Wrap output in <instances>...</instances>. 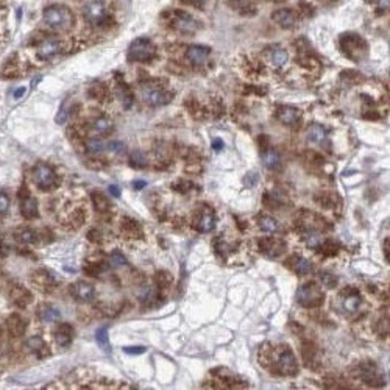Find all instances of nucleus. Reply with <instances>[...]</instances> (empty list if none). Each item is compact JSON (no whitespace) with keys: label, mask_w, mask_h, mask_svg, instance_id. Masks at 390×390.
<instances>
[{"label":"nucleus","mask_w":390,"mask_h":390,"mask_svg":"<svg viewBox=\"0 0 390 390\" xmlns=\"http://www.w3.org/2000/svg\"><path fill=\"white\" fill-rule=\"evenodd\" d=\"M44 23L55 32H69L74 27V14L64 5H50L44 10L42 14Z\"/></svg>","instance_id":"obj_1"},{"label":"nucleus","mask_w":390,"mask_h":390,"mask_svg":"<svg viewBox=\"0 0 390 390\" xmlns=\"http://www.w3.org/2000/svg\"><path fill=\"white\" fill-rule=\"evenodd\" d=\"M156 55L155 44L147 38H137L128 47V61L131 63H149Z\"/></svg>","instance_id":"obj_2"},{"label":"nucleus","mask_w":390,"mask_h":390,"mask_svg":"<svg viewBox=\"0 0 390 390\" xmlns=\"http://www.w3.org/2000/svg\"><path fill=\"white\" fill-rule=\"evenodd\" d=\"M83 16H85L86 22H89L91 25H95V27L105 25V23L109 22L108 10H106L105 4L100 2V0H92V2L86 4L83 8Z\"/></svg>","instance_id":"obj_3"},{"label":"nucleus","mask_w":390,"mask_h":390,"mask_svg":"<svg viewBox=\"0 0 390 390\" xmlns=\"http://www.w3.org/2000/svg\"><path fill=\"white\" fill-rule=\"evenodd\" d=\"M170 25H172L174 30L180 32L181 35H193L200 27L193 16H190L184 11H180V10L170 13Z\"/></svg>","instance_id":"obj_4"},{"label":"nucleus","mask_w":390,"mask_h":390,"mask_svg":"<svg viewBox=\"0 0 390 390\" xmlns=\"http://www.w3.org/2000/svg\"><path fill=\"white\" fill-rule=\"evenodd\" d=\"M32 175H33L35 184L41 187L42 190H48L57 184L55 170L50 165H47L45 162H38L32 170Z\"/></svg>","instance_id":"obj_5"},{"label":"nucleus","mask_w":390,"mask_h":390,"mask_svg":"<svg viewBox=\"0 0 390 390\" xmlns=\"http://www.w3.org/2000/svg\"><path fill=\"white\" fill-rule=\"evenodd\" d=\"M297 300L304 308H315L323 301V294L315 284L309 283L300 287V290L297 292Z\"/></svg>","instance_id":"obj_6"},{"label":"nucleus","mask_w":390,"mask_h":390,"mask_svg":"<svg viewBox=\"0 0 390 390\" xmlns=\"http://www.w3.org/2000/svg\"><path fill=\"white\" fill-rule=\"evenodd\" d=\"M142 99L149 106L156 108V106L165 105L169 102V94L161 86L147 83L142 86Z\"/></svg>","instance_id":"obj_7"},{"label":"nucleus","mask_w":390,"mask_h":390,"mask_svg":"<svg viewBox=\"0 0 390 390\" xmlns=\"http://www.w3.org/2000/svg\"><path fill=\"white\" fill-rule=\"evenodd\" d=\"M297 360L294 353L290 351V348H283V351L278 353L276 356V364H275V370L283 375V376H292L297 373Z\"/></svg>","instance_id":"obj_8"},{"label":"nucleus","mask_w":390,"mask_h":390,"mask_svg":"<svg viewBox=\"0 0 390 390\" xmlns=\"http://www.w3.org/2000/svg\"><path fill=\"white\" fill-rule=\"evenodd\" d=\"M340 47L351 60H359L362 57V52H365V42L357 35L342 36L340 38Z\"/></svg>","instance_id":"obj_9"},{"label":"nucleus","mask_w":390,"mask_h":390,"mask_svg":"<svg viewBox=\"0 0 390 390\" xmlns=\"http://www.w3.org/2000/svg\"><path fill=\"white\" fill-rule=\"evenodd\" d=\"M63 45L58 39L55 38H45L39 42L38 45V58L41 60H50L53 57H57L58 53H61Z\"/></svg>","instance_id":"obj_10"},{"label":"nucleus","mask_w":390,"mask_h":390,"mask_svg":"<svg viewBox=\"0 0 390 390\" xmlns=\"http://www.w3.org/2000/svg\"><path fill=\"white\" fill-rule=\"evenodd\" d=\"M272 19L278 23V25H281L283 29H294L295 23L298 20V16L294 10L290 8H283V10H278L272 14Z\"/></svg>","instance_id":"obj_11"},{"label":"nucleus","mask_w":390,"mask_h":390,"mask_svg":"<svg viewBox=\"0 0 390 390\" xmlns=\"http://www.w3.org/2000/svg\"><path fill=\"white\" fill-rule=\"evenodd\" d=\"M209 47H205V45H190L187 48L186 52V57L187 60L193 64V66H203L208 58H209Z\"/></svg>","instance_id":"obj_12"},{"label":"nucleus","mask_w":390,"mask_h":390,"mask_svg":"<svg viewBox=\"0 0 390 390\" xmlns=\"http://www.w3.org/2000/svg\"><path fill=\"white\" fill-rule=\"evenodd\" d=\"M300 117H301V113L292 106H281L276 111V119L284 125H295L300 120Z\"/></svg>","instance_id":"obj_13"},{"label":"nucleus","mask_w":390,"mask_h":390,"mask_svg":"<svg viewBox=\"0 0 390 390\" xmlns=\"http://www.w3.org/2000/svg\"><path fill=\"white\" fill-rule=\"evenodd\" d=\"M32 281L33 284L42 290V292H50L53 287H55V280L50 273H47L45 270H39V272H35L33 276H32Z\"/></svg>","instance_id":"obj_14"},{"label":"nucleus","mask_w":390,"mask_h":390,"mask_svg":"<svg viewBox=\"0 0 390 390\" xmlns=\"http://www.w3.org/2000/svg\"><path fill=\"white\" fill-rule=\"evenodd\" d=\"M10 298H11V301H13L16 306L23 308V306H27V304L32 301V294H30V292H29L25 287H22V286H13L11 290H10Z\"/></svg>","instance_id":"obj_15"},{"label":"nucleus","mask_w":390,"mask_h":390,"mask_svg":"<svg viewBox=\"0 0 390 390\" xmlns=\"http://www.w3.org/2000/svg\"><path fill=\"white\" fill-rule=\"evenodd\" d=\"M360 378H362L364 382H367L370 385L381 384V375H379V372L376 369V365H373L370 362L360 365Z\"/></svg>","instance_id":"obj_16"},{"label":"nucleus","mask_w":390,"mask_h":390,"mask_svg":"<svg viewBox=\"0 0 390 390\" xmlns=\"http://www.w3.org/2000/svg\"><path fill=\"white\" fill-rule=\"evenodd\" d=\"M94 287L85 281H78L72 286V295L80 301H91L94 298Z\"/></svg>","instance_id":"obj_17"},{"label":"nucleus","mask_w":390,"mask_h":390,"mask_svg":"<svg viewBox=\"0 0 390 390\" xmlns=\"http://www.w3.org/2000/svg\"><path fill=\"white\" fill-rule=\"evenodd\" d=\"M7 326H8L10 334H11V336H16V337H20L23 332H25V329H27L25 320H23L19 314H13V315L8 317Z\"/></svg>","instance_id":"obj_18"},{"label":"nucleus","mask_w":390,"mask_h":390,"mask_svg":"<svg viewBox=\"0 0 390 390\" xmlns=\"http://www.w3.org/2000/svg\"><path fill=\"white\" fill-rule=\"evenodd\" d=\"M72 337H74V328H72L69 323H63L57 328L55 331V339L60 347H69L72 342Z\"/></svg>","instance_id":"obj_19"},{"label":"nucleus","mask_w":390,"mask_h":390,"mask_svg":"<svg viewBox=\"0 0 390 390\" xmlns=\"http://www.w3.org/2000/svg\"><path fill=\"white\" fill-rule=\"evenodd\" d=\"M20 212L27 220H33L38 217V202L33 197H25L20 200Z\"/></svg>","instance_id":"obj_20"},{"label":"nucleus","mask_w":390,"mask_h":390,"mask_svg":"<svg viewBox=\"0 0 390 390\" xmlns=\"http://www.w3.org/2000/svg\"><path fill=\"white\" fill-rule=\"evenodd\" d=\"M267 60H269V63L273 67H281V66H284L287 63L289 55H287V52L284 50V48L273 47L272 50H269V53H267Z\"/></svg>","instance_id":"obj_21"},{"label":"nucleus","mask_w":390,"mask_h":390,"mask_svg":"<svg viewBox=\"0 0 390 390\" xmlns=\"http://www.w3.org/2000/svg\"><path fill=\"white\" fill-rule=\"evenodd\" d=\"M261 248L264 250L265 255H269V256L273 258V256H278L284 252V243L276 240V239H265V240L261 242Z\"/></svg>","instance_id":"obj_22"},{"label":"nucleus","mask_w":390,"mask_h":390,"mask_svg":"<svg viewBox=\"0 0 390 390\" xmlns=\"http://www.w3.org/2000/svg\"><path fill=\"white\" fill-rule=\"evenodd\" d=\"M214 225H215V217H214L212 211H205V212H202L195 227H197V230H200L202 233H208L214 228Z\"/></svg>","instance_id":"obj_23"},{"label":"nucleus","mask_w":390,"mask_h":390,"mask_svg":"<svg viewBox=\"0 0 390 390\" xmlns=\"http://www.w3.org/2000/svg\"><path fill=\"white\" fill-rule=\"evenodd\" d=\"M360 306V297L356 292H348L342 298V308L345 312H356Z\"/></svg>","instance_id":"obj_24"},{"label":"nucleus","mask_w":390,"mask_h":390,"mask_svg":"<svg viewBox=\"0 0 390 390\" xmlns=\"http://www.w3.org/2000/svg\"><path fill=\"white\" fill-rule=\"evenodd\" d=\"M39 317H41V320L45 322V323H53V322L60 320L61 314H60V311L57 308L45 304V306L39 308Z\"/></svg>","instance_id":"obj_25"},{"label":"nucleus","mask_w":390,"mask_h":390,"mask_svg":"<svg viewBox=\"0 0 390 390\" xmlns=\"http://www.w3.org/2000/svg\"><path fill=\"white\" fill-rule=\"evenodd\" d=\"M262 161H264V165H265L267 169H272V170H275V169H278V167L281 165V158H280L278 152H276V150H272V149L264 150V153H262Z\"/></svg>","instance_id":"obj_26"},{"label":"nucleus","mask_w":390,"mask_h":390,"mask_svg":"<svg viewBox=\"0 0 390 390\" xmlns=\"http://www.w3.org/2000/svg\"><path fill=\"white\" fill-rule=\"evenodd\" d=\"M230 7L240 14H255L256 7L250 0H230Z\"/></svg>","instance_id":"obj_27"},{"label":"nucleus","mask_w":390,"mask_h":390,"mask_svg":"<svg viewBox=\"0 0 390 390\" xmlns=\"http://www.w3.org/2000/svg\"><path fill=\"white\" fill-rule=\"evenodd\" d=\"M122 230H124V234L128 236V237H133V239H137L142 236V231H141V227L136 220H133V218H124V224H122Z\"/></svg>","instance_id":"obj_28"},{"label":"nucleus","mask_w":390,"mask_h":390,"mask_svg":"<svg viewBox=\"0 0 390 390\" xmlns=\"http://www.w3.org/2000/svg\"><path fill=\"white\" fill-rule=\"evenodd\" d=\"M92 130L97 134H108L113 130V122L106 117H99L92 122Z\"/></svg>","instance_id":"obj_29"},{"label":"nucleus","mask_w":390,"mask_h":390,"mask_svg":"<svg viewBox=\"0 0 390 390\" xmlns=\"http://www.w3.org/2000/svg\"><path fill=\"white\" fill-rule=\"evenodd\" d=\"M117 92H119V97H120L122 103H124V106H125L127 109L131 108V106H133V102H134V97H133L131 89H130L127 85H124V83H119Z\"/></svg>","instance_id":"obj_30"},{"label":"nucleus","mask_w":390,"mask_h":390,"mask_svg":"<svg viewBox=\"0 0 390 390\" xmlns=\"http://www.w3.org/2000/svg\"><path fill=\"white\" fill-rule=\"evenodd\" d=\"M325 137H326V133H325V130H323L320 125H312V127H309V130H308V139H309L311 144L319 145V144H322V142L325 141Z\"/></svg>","instance_id":"obj_31"},{"label":"nucleus","mask_w":390,"mask_h":390,"mask_svg":"<svg viewBox=\"0 0 390 390\" xmlns=\"http://www.w3.org/2000/svg\"><path fill=\"white\" fill-rule=\"evenodd\" d=\"M259 228L265 233H278L281 230L280 224L275 220L273 217H269V215L259 217Z\"/></svg>","instance_id":"obj_32"},{"label":"nucleus","mask_w":390,"mask_h":390,"mask_svg":"<svg viewBox=\"0 0 390 390\" xmlns=\"http://www.w3.org/2000/svg\"><path fill=\"white\" fill-rule=\"evenodd\" d=\"M95 340H97V344H99V347H100L105 353H109V351H111L109 337H108V326H102V328L97 329V332H95Z\"/></svg>","instance_id":"obj_33"},{"label":"nucleus","mask_w":390,"mask_h":390,"mask_svg":"<svg viewBox=\"0 0 390 390\" xmlns=\"http://www.w3.org/2000/svg\"><path fill=\"white\" fill-rule=\"evenodd\" d=\"M292 261H294V262H292V269H294L298 275H308V273L312 270L311 262H309L308 259H304V258L297 256V258H294Z\"/></svg>","instance_id":"obj_34"},{"label":"nucleus","mask_w":390,"mask_h":390,"mask_svg":"<svg viewBox=\"0 0 390 390\" xmlns=\"http://www.w3.org/2000/svg\"><path fill=\"white\" fill-rule=\"evenodd\" d=\"M14 237L20 242V243H35L38 236L35 231H32L30 228H20L14 233Z\"/></svg>","instance_id":"obj_35"},{"label":"nucleus","mask_w":390,"mask_h":390,"mask_svg":"<svg viewBox=\"0 0 390 390\" xmlns=\"http://www.w3.org/2000/svg\"><path fill=\"white\" fill-rule=\"evenodd\" d=\"M89 95L95 100H105V99H108V88L103 83H95L91 86Z\"/></svg>","instance_id":"obj_36"},{"label":"nucleus","mask_w":390,"mask_h":390,"mask_svg":"<svg viewBox=\"0 0 390 390\" xmlns=\"http://www.w3.org/2000/svg\"><path fill=\"white\" fill-rule=\"evenodd\" d=\"M91 199H92V203H94L95 211H99V212H105V211H108V209H109V202L103 197L102 193H99V192H92V193H91Z\"/></svg>","instance_id":"obj_37"},{"label":"nucleus","mask_w":390,"mask_h":390,"mask_svg":"<svg viewBox=\"0 0 390 390\" xmlns=\"http://www.w3.org/2000/svg\"><path fill=\"white\" fill-rule=\"evenodd\" d=\"M27 347L33 351V353H36V354H39V356H44L42 354V350H47V347H45V342L41 339V337H38V336H33V337H30L29 340H27Z\"/></svg>","instance_id":"obj_38"},{"label":"nucleus","mask_w":390,"mask_h":390,"mask_svg":"<svg viewBox=\"0 0 390 390\" xmlns=\"http://www.w3.org/2000/svg\"><path fill=\"white\" fill-rule=\"evenodd\" d=\"M86 149L91 153H100L106 149V144L99 137H91L86 141Z\"/></svg>","instance_id":"obj_39"},{"label":"nucleus","mask_w":390,"mask_h":390,"mask_svg":"<svg viewBox=\"0 0 390 390\" xmlns=\"http://www.w3.org/2000/svg\"><path fill=\"white\" fill-rule=\"evenodd\" d=\"M130 162L133 167H137V169H142L147 165V158L144 156V153L141 150H133L130 153Z\"/></svg>","instance_id":"obj_40"},{"label":"nucleus","mask_w":390,"mask_h":390,"mask_svg":"<svg viewBox=\"0 0 390 390\" xmlns=\"http://www.w3.org/2000/svg\"><path fill=\"white\" fill-rule=\"evenodd\" d=\"M103 270H106V265L105 264H99V262H92V264H88L86 267H85V272L88 273V275H91V276H97L100 272H103Z\"/></svg>","instance_id":"obj_41"},{"label":"nucleus","mask_w":390,"mask_h":390,"mask_svg":"<svg viewBox=\"0 0 390 390\" xmlns=\"http://www.w3.org/2000/svg\"><path fill=\"white\" fill-rule=\"evenodd\" d=\"M304 239H306V243L311 247V248H317V247H320V243H322V237H320V234H317V233H314V231H309L306 236H304Z\"/></svg>","instance_id":"obj_42"},{"label":"nucleus","mask_w":390,"mask_h":390,"mask_svg":"<svg viewBox=\"0 0 390 390\" xmlns=\"http://www.w3.org/2000/svg\"><path fill=\"white\" fill-rule=\"evenodd\" d=\"M111 264H113L114 267H120V265H125V264H127V259H125V256L122 255L120 252H113V255H111Z\"/></svg>","instance_id":"obj_43"},{"label":"nucleus","mask_w":390,"mask_h":390,"mask_svg":"<svg viewBox=\"0 0 390 390\" xmlns=\"http://www.w3.org/2000/svg\"><path fill=\"white\" fill-rule=\"evenodd\" d=\"M10 209V199L8 195L0 192V214H5Z\"/></svg>","instance_id":"obj_44"},{"label":"nucleus","mask_w":390,"mask_h":390,"mask_svg":"<svg viewBox=\"0 0 390 390\" xmlns=\"http://www.w3.org/2000/svg\"><path fill=\"white\" fill-rule=\"evenodd\" d=\"M322 283L326 286V287H334L336 284H337V278L336 276H332L331 273H322Z\"/></svg>","instance_id":"obj_45"},{"label":"nucleus","mask_w":390,"mask_h":390,"mask_svg":"<svg viewBox=\"0 0 390 390\" xmlns=\"http://www.w3.org/2000/svg\"><path fill=\"white\" fill-rule=\"evenodd\" d=\"M109 149H111L114 153L120 155V153L125 152V145L122 144V142H113V144H109Z\"/></svg>","instance_id":"obj_46"},{"label":"nucleus","mask_w":390,"mask_h":390,"mask_svg":"<svg viewBox=\"0 0 390 390\" xmlns=\"http://www.w3.org/2000/svg\"><path fill=\"white\" fill-rule=\"evenodd\" d=\"M145 351V347H127L124 348V353L127 354H142Z\"/></svg>","instance_id":"obj_47"},{"label":"nucleus","mask_w":390,"mask_h":390,"mask_svg":"<svg viewBox=\"0 0 390 390\" xmlns=\"http://www.w3.org/2000/svg\"><path fill=\"white\" fill-rule=\"evenodd\" d=\"M25 92H27V88H25V86H19V88L13 92V99H14V100L22 99V97L25 95Z\"/></svg>","instance_id":"obj_48"},{"label":"nucleus","mask_w":390,"mask_h":390,"mask_svg":"<svg viewBox=\"0 0 390 390\" xmlns=\"http://www.w3.org/2000/svg\"><path fill=\"white\" fill-rule=\"evenodd\" d=\"M183 2H186V4H189V5H192V7H197V8H200V7H203L208 0H183Z\"/></svg>","instance_id":"obj_49"},{"label":"nucleus","mask_w":390,"mask_h":390,"mask_svg":"<svg viewBox=\"0 0 390 390\" xmlns=\"http://www.w3.org/2000/svg\"><path fill=\"white\" fill-rule=\"evenodd\" d=\"M376 5L379 11H387L388 10V0H376Z\"/></svg>","instance_id":"obj_50"},{"label":"nucleus","mask_w":390,"mask_h":390,"mask_svg":"<svg viewBox=\"0 0 390 390\" xmlns=\"http://www.w3.org/2000/svg\"><path fill=\"white\" fill-rule=\"evenodd\" d=\"M212 149L214 150H222L224 149V142H222V139H218V137H215L214 141H212Z\"/></svg>","instance_id":"obj_51"},{"label":"nucleus","mask_w":390,"mask_h":390,"mask_svg":"<svg viewBox=\"0 0 390 390\" xmlns=\"http://www.w3.org/2000/svg\"><path fill=\"white\" fill-rule=\"evenodd\" d=\"M109 192H111L113 197H116V199L120 197V189L117 186H109Z\"/></svg>","instance_id":"obj_52"},{"label":"nucleus","mask_w":390,"mask_h":390,"mask_svg":"<svg viewBox=\"0 0 390 390\" xmlns=\"http://www.w3.org/2000/svg\"><path fill=\"white\" fill-rule=\"evenodd\" d=\"M145 184H147V183L142 181V180H139V181H134V183H133L134 189H142V187H145Z\"/></svg>","instance_id":"obj_53"},{"label":"nucleus","mask_w":390,"mask_h":390,"mask_svg":"<svg viewBox=\"0 0 390 390\" xmlns=\"http://www.w3.org/2000/svg\"><path fill=\"white\" fill-rule=\"evenodd\" d=\"M5 255H7V247L4 245L2 242H0V258H2V256H5Z\"/></svg>","instance_id":"obj_54"},{"label":"nucleus","mask_w":390,"mask_h":390,"mask_svg":"<svg viewBox=\"0 0 390 390\" xmlns=\"http://www.w3.org/2000/svg\"><path fill=\"white\" fill-rule=\"evenodd\" d=\"M275 2H283V0H275Z\"/></svg>","instance_id":"obj_55"},{"label":"nucleus","mask_w":390,"mask_h":390,"mask_svg":"<svg viewBox=\"0 0 390 390\" xmlns=\"http://www.w3.org/2000/svg\"><path fill=\"white\" fill-rule=\"evenodd\" d=\"M127 2H131V0H127Z\"/></svg>","instance_id":"obj_56"}]
</instances>
